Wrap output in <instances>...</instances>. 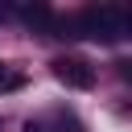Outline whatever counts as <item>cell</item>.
I'll return each instance as SVG.
<instances>
[{"label":"cell","mask_w":132,"mask_h":132,"mask_svg":"<svg viewBox=\"0 0 132 132\" xmlns=\"http://www.w3.org/2000/svg\"><path fill=\"white\" fill-rule=\"evenodd\" d=\"M70 21H74V37H91L99 45H116L120 37L132 33V12L120 4H91V8L74 12Z\"/></svg>","instance_id":"6da1fadb"},{"label":"cell","mask_w":132,"mask_h":132,"mask_svg":"<svg viewBox=\"0 0 132 132\" xmlns=\"http://www.w3.org/2000/svg\"><path fill=\"white\" fill-rule=\"evenodd\" d=\"M50 70H54V78H58L62 87H70V91H91V87H95V66H91L82 54H58V58L50 62Z\"/></svg>","instance_id":"7a4b0ae2"},{"label":"cell","mask_w":132,"mask_h":132,"mask_svg":"<svg viewBox=\"0 0 132 132\" xmlns=\"http://www.w3.org/2000/svg\"><path fill=\"white\" fill-rule=\"evenodd\" d=\"M25 82V74H16V70H8L4 62H0V91H16Z\"/></svg>","instance_id":"3957f363"},{"label":"cell","mask_w":132,"mask_h":132,"mask_svg":"<svg viewBox=\"0 0 132 132\" xmlns=\"http://www.w3.org/2000/svg\"><path fill=\"white\" fill-rule=\"evenodd\" d=\"M58 128L62 132H82V124L74 120V111H58Z\"/></svg>","instance_id":"277c9868"},{"label":"cell","mask_w":132,"mask_h":132,"mask_svg":"<svg viewBox=\"0 0 132 132\" xmlns=\"http://www.w3.org/2000/svg\"><path fill=\"white\" fill-rule=\"evenodd\" d=\"M25 132H54V128H50V124H41V120H29V124H25Z\"/></svg>","instance_id":"5b68a950"}]
</instances>
